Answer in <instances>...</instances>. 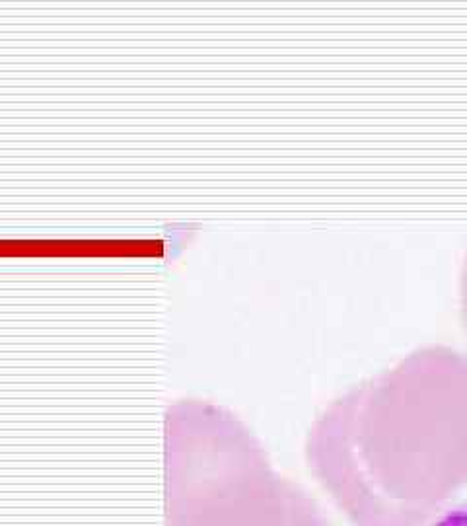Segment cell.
Here are the masks:
<instances>
[{
  "instance_id": "6da1fadb",
  "label": "cell",
  "mask_w": 467,
  "mask_h": 526,
  "mask_svg": "<svg viewBox=\"0 0 467 526\" xmlns=\"http://www.w3.org/2000/svg\"><path fill=\"white\" fill-rule=\"evenodd\" d=\"M432 526H467V497H461L452 507H448Z\"/></svg>"
}]
</instances>
